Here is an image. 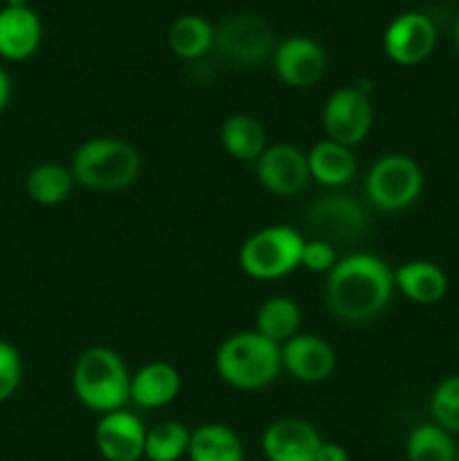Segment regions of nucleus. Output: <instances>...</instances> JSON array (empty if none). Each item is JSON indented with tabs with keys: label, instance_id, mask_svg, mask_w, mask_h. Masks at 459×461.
Listing matches in <instances>:
<instances>
[{
	"label": "nucleus",
	"instance_id": "3",
	"mask_svg": "<svg viewBox=\"0 0 459 461\" xmlns=\"http://www.w3.org/2000/svg\"><path fill=\"white\" fill-rule=\"evenodd\" d=\"M72 392L84 408L99 417L124 410L130 401V374L117 351L90 347L72 367Z\"/></svg>",
	"mask_w": 459,
	"mask_h": 461
},
{
	"label": "nucleus",
	"instance_id": "2",
	"mask_svg": "<svg viewBox=\"0 0 459 461\" xmlns=\"http://www.w3.org/2000/svg\"><path fill=\"white\" fill-rule=\"evenodd\" d=\"M214 369L234 390H264L282 372V347L256 331L232 333L216 349Z\"/></svg>",
	"mask_w": 459,
	"mask_h": 461
},
{
	"label": "nucleus",
	"instance_id": "28",
	"mask_svg": "<svg viewBox=\"0 0 459 461\" xmlns=\"http://www.w3.org/2000/svg\"><path fill=\"white\" fill-rule=\"evenodd\" d=\"M22 381V360L12 342L0 338V403L12 399Z\"/></svg>",
	"mask_w": 459,
	"mask_h": 461
},
{
	"label": "nucleus",
	"instance_id": "20",
	"mask_svg": "<svg viewBox=\"0 0 459 461\" xmlns=\"http://www.w3.org/2000/svg\"><path fill=\"white\" fill-rule=\"evenodd\" d=\"M220 147L238 162H256L268 147V135L256 117L237 113L220 126Z\"/></svg>",
	"mask_w": 459,
	"mask_h": 461
},
{
	"label": "nucleus",
	"instance_id": "27",
	"mask_svg": "<svg viewBox=\"0 0 459 461\" xmlns=\"http://www.w3.org/2000/svg\"><path fill=\"white\" fill-rule=\"evenodd\" d=\"M432 423L450 435H459V376H448L430 394Z\"/></svg>",
	"mask_w": 459,
	"mask_h": 461
},
{
	"label": "nucleus",
	"instance_id": "14",
	"mask_svg": "<svg viewBox=\"0 0 459 461\" xmlns=\"http://www.w3.org/2000/svg\"><path fill=\"white\" fill-rule=\"evenodd\" d=\"M338 356L324 338L313 333H297L282 345V369L300 383H324L333 376Z\"/></svg>",
	"mask_w": 459,
	"mask_h": 461
},
{
	"label": "nucleus",
	"instance_id": "9",
	"mask_svg": "<svg viewBox=\"0 0 459 461\" xmlns=\"http://www.w3.org/2000/svg\"><path fill=\"white\" fill-rule=\"evenodd\" d=\"M216 45L238 66H259L274 52V34L268 21L256 14H237L216 32Z\"/></svg>",
	"mask_w": 459,
	"mask_h": 461
},
{
	"label": "nucleus",
	"instance_id": "32",
	"mask_svg": "<svg viewBox=\"0 0 459 461\" xmlns=\"http://www.w3.org/2000/svg\"><path fill=\"white\" fill-rule=\"evenodd\" d=\"M453 43H454V50H457V54H459V14H457V18H454V25H453Z\"/></svg>",
	"mask_w": 459,
	"mask_h": 461
},
{
	"label": "nucleus",
	"instance_id": "21",
	"mask_svg": "<svg viewBox=\"0 0 459 461\" xmlns=\"http://www.w3.org/2000/svg\"><path fill=\"white\" fill-rule=\"evenodd\" d=\"M189 461H246L237 432L219 421L194 428L187 450Z\"/></svg>",
	"mask_w": 459,
	"mask_h": 461
},
{
	"label": "nucleus",
	"instance_id": "34",
	"mask_svg": "<svg viewBox=\"0 0 459 461\" xmlns=\"http://www.w3.org/2000/svg\"><path fill=\"white\" fill-rule=\"evenodd\" d=\"M454 461H459V446H457V450H454Z\"/></svg>",
	"mask_w": 459,
	"mask_h": 461
},
{
	"label": "nucleus",
	"instance_id": "7",
	"mask_svg": "<svg viewBox=\"0 0 459 461\" xmlns=\"http://www.w3.org/2000/svg\"><path fill=\"white\" fill-rule=\"evenodd\" d=\"M322 126L327 140L345 147H358L374 126V106L367 93L356 86L333 90L322 106Z\"/></svg>",
	"mask_w": 459,
	"mask_h": 461
},
{
	"label": "nucleus",
	"instance_id": "31",
	"mask_svg": "<svg viewBox=\"0 0 459 461\" xmlns=\"http://www.w3.org/2000/svg\"><path fill=\"white\" fill-rule=\"evenodd\" d=\"M9 99H12V79H9V75L4 72V68L0 66V113L7 108Z\"/></svg>",
	"mask_w": 459,
	"mask_h": 461
},
{
	"label": "nucleus",
	"instance_id": "29",
	"mask_svg": "<svg viewBox=\"0 0 459 461\" xmlns=\"http://www.w3.org/2000/svg\"><path fill=\"white\" fill-rule=\"evenodd\" d=\"M338 248L324 239H306L302 248V268L315 275H328L338 264Z\"/></svg>",
	"mask_w": 459,
	"mask_h": 461
},
{
	"label": "nucleus",
	"instance_id": "15",
	"mask_svg": "<svg viewBox=\"0 0 459 461\" xmlns=\"http://www.w3.org/2000/svg\"><path fill=\"white\" fill-rule=\"evenodd\" d=\"M318 428L302 419H279L261 435L266 461H315L322 446Z\"/></svg>",
	"mask_w": 459,
	"mask_h": 461
},
{
	"label": "nucleus",
	"instance_id": "23",
	"mask_svg": "<svg viewBox=\"0 0 459 461\" xmlns=\"http://www.w3.org/2000/svg\"><path fill=\"white\" fill-rule=\"evenodd\" d=\"M302 311L295 300L284 295L268 297L255 315V331L279 347L300 333Z\"/></svg>",
	"mask_w": 459,
	"mask_h": 461
},
{
	"label": "nucleus",
	"instance_id": "22",
	"mask_svg": "<svg viewBox=\"0 0 459 461\" xmlns=\"http://www.w3.org/2000/svg\"><path fill=\"white\" fill-rule=\"evenodd\" d=\"M214 41L216 30L207 18L198 16V14H184V16L176 18L166 34L169 50L184 61H196V59L205 57Z\"/></svg>",
	"mask_w": 459,
	"mask_h": 461
},
{
	"label": "nucleus",
	"instance_id": "24",
	"mask_svg": "<svg viewBox=\"0 0 459 461\" xmlns=\"http://www.w3.org/2000/svg\"><path fill=\"white\" fill-rule=\"evenodd\" d=\"M75 185L70 167L58 165V162H40L27 174L25 192L36 205L52 207L66 201Z\"/></svg>",
	"mask_w": 459,
	"mask_h": 461
},
{
	"label": "nucleus",
	"instance_id": "4",
	"mask_svg": "<svg viewBox=\"0 0 459 461\" xmlns=\"http://www.w3.org/2000/svg\"><path fill=\"white\" fill-rule=\"evenodd\" d=\"M75 183L90 192H120L140 178L142 158L130 142L120 138H90L70 160Z\"/></svg>",
	"mask_w": 459,
	"mask_h": 461
},
{
	"label": "nucleus",
	"instance_id": "18",
	"mask_svg": "<svg viewBox=\"0 0 459 461\" xmlns=\"http://www.w3.org/2000/svg\"><path fill=\"white\" fill-rule=\"evenodd\" d=\"M394 288L414 304L430 306L444 300L448 277L436 264L426 259L405 261L394 270Z\"/></svg>",
	"mask_w": 459,
	"mask_h": 461
},
{
	"label": "nucleus",
	"instance_id": "16",
	"mask_svg": "<svg viewBox=\"0 0 459 461\" xmlns=\"http://www.w3.org/2000/svg\"><path fill=\"white\" fill-rule=\"evenodd\" d=\"M43 39L40 18L30 5L0 9V57L7 61H25L34 57Z\"/></svg>",
	"mask_w": 459,
	"mask_h": 461
},
{
	"label": "nucleus",
	"instance_id": "19",
	"mask_svg": "<svg viewBox=\"0 0 459 461\" xmlns=\"http://www.w3.org/2000/svg\"><path fill=\"white\" fill-rule=\"evenodd\" d=\"M306 160H309L310 180L328 189H340L349 185L358 171L354 149L331 142V140L313 144L306 151Z\"/></svg>",
	"mask_w": 459,
	"mask_h": 461
},
{
	"label": "nucleus",
	"instance_id": "30",
	"mask_svg": "<svg viewBox=\"0 0 459 461\" xmlns=\"http://www.w3.org/2000/svg\"><path fill=\"white\" fill-rule=\"evenodd\" d=\"M315 461H349V453L345 450V446L336 444V441H322Z\"/></svg>",
	"mask_w": 459,
	"mask_h": 461
},
{
	"label": "nucleus",
	"instance_id": "11",
	"mask_svg": "<svg viewBox=\"0 0 459 461\" xmlns=\"http://www.w3.org/2000/svg\"><path fill=\"white\" fill-rule=\"evenodd\" d=\"M436 45V27L421 12H403L385 27L382 50L396 66H418Z\"/></svg>",
	"mask_w": 459,
	"mask_h": 461
},
{
	"label": "nucleus",
	"instance_id": "26",
	"mask_svg": "<svg viewBox=\"0 0 459 461\" xmlns=\"http://www.w3.org/2000/svg\"><path fill=\"white\" fill-rule=\"evenodd\" d=\"M192 430L180 421H162L147 430L144 459L147 461H180L187 457Z\"/></svg>",
	"mask_w": 459,
	"mask_h": 461
},
{
	"label": "nucleus",
	"instance_id": "8",
	"mask_svg": "<svg viewBox=\"0 0 459 461\" xmlns=\"http://www.w3.org/2000/svg\"><path fill=\"white\" fill-rule=\"evenodd\" d=\"M306 223L315 237L338 248L360 241L367 232L369 216L356 198L346 194H327L309 207Z\"/></svg>",
	"mask_w": 459,
	"mask_h": 461
},
{
	"label": "nucleus",
	"instance_id": "35",
	"mask_svg": "<svg viewBox=\"0 0 459 461\" xmlns=\"http://www.w3.org/2000/svg\"><path fill=\"white\" fill-rule=\"evenodd\" d=\"M457 356H459V338H457Z\"/></svg>",
	"mask_w": 459,
	"mask_h": 461
},
{
	"label": "nucleus",
	"instance_id": "33",
	"mask_svg": "<svg viewBox=\"0 0 459 461\" xmlns=\"http://www.w3.org/2000/svg\"><path fill=\"white\" fill-rule=\"evenodd\" d=\"M4 5H9V7H25L27 0H4Z\"/></svg>",
	"mask_w": 459,
	"mask_h": 461
},
{
	"label": "nucleus",
	"instance_id": "10",
	"mask_svg": "<svg viewBox=\"0 0 459 461\" xmlns=\"http://www.w3.org/2000/svg\"><path fill=\"white\" fill-rule=\"evenodd\" d=\"M255 174L261 187L274 196H295L310 180L306 151L291 142L268 144L255 162Z\"/></svg>",
	"mask_w": 459,
	"mask_h": 461
},
{
	"label": "nucleus",
	"instance_id": "5",
	"mask_svg": "<svg viewBox=\"0 0 459 461\" xmlns=\"http://www.w3.org/2000/svg\"><path fill=\"white\" fill-rule=\"evenodd\" d=\"M304 241L300 230L291 225H268L256 230L238 248V268L256 282L288 277L302 266Z\"/></svg>",
	"mask_w": 459,
	"mask_h": 461
},
{
	"label": "nucleus",
	"instance_id": "13",
	"mask_svg": "<svg viewBox=\"0 0 459 461\" xmlns=\"http://www.w3.org/2000/svg\"><path fill=\"white\" fill-rule=\"evenodd\" d=\"M147 428L142 419L126 410L102 414L94 426V448L106 461L144 459Z\"/></svg>",
	"mask_w": 459,
	"mask_h": 461
},
{
	"label": "nucleus",
	"instance_id": "17",
	"mask_svg": "<svg viewBox=\"0 0 459 461\" xmlns=\"http://www.w3.org/2000/svg\"><path fill=\"white\" fill-rule=\"evenodd\" d=\"M180 385V372L174 365L153 360L130 374V401L144 410L165 408L178 399Z\"/></svg>",
	"mask_w": 459,
	"mask_h": 461
},
{
	"label": "nucleus",
	"instance_id": "6",
	"mask_svg": "<svg viewBox=\"0 0 459 461\" xmlns=\"http://www.w3.org/2000/svg\"><path fill=\"white\" fill-rule=\"evenodd\" d=\"M423 192V171L405 153H387L369 167L364 176V196L381 212H403Z\"/></svg>",
	"mask_w": 459,
	"mask_h": 461
},
{
	"label": "nucleus",
	"instance_id": "25",
	"mask_svg": "<svg viewBox=\"0 0 459 461\" xmlns=\"http://www.w3.org/2000/svg\"><path fill=\"white\" fill-rule=\"evenodd\" d=\"M454 450L453 435L432 421L414 426L405 439L408 461H454Z\"/></svg>",
	"mask_w": 459,
	"mask_h": 461
},
{
	"label": "nucleus",
	"instance_id": "1",
	"mask_svg": "<svg viewBox=\"0 0 459 461\" xmlns=\"http://www.w3.org/2000/svg\"><path fill=\"white\" fill-rule=\"evenodd\" d=\"M394 270L376 255L351 252L338 259L327 275V306L342 322L376 318L394 295Z\"/></svg>",
	"mask_w": 459,
	"mask_h": 461
},
{
	"label": "nucleus",
	"instance_id": "12",
	"mask_svg": "<svg viewBox=\"0 0 459 461\" xmlns=\"http://www.w3.org/2000/svg\"><path fill=\"white\" fill-rule=\"evenodd\" d=\"M273 68L279 81L291 88H313L327 72V54L310 36H288L273 52Z\"/></svg>",
	"mask_w": 459,
	"mask_h": 461
}]
</instances>
